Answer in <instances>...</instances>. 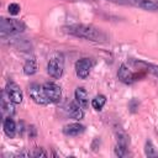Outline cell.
<instances>
[{
	"mask_svg": "<svg viewBox=\"0 0 158 158\" xmlns=\"http://www.w3.org/2000/svg\"><path fill=\"white\" fill-rule=\"evenodd\" d=\"M47 72L51 77L59 79L64 72V62L62 58H52L47 64Z\"/></svg>",
	"mask_w": 158,
	"mask_h": 158,
	"instance_id": "cell-6",
	"label": "cell"
},
{
	"mask_svg": "<svg viewBox=\"0 0 158 158\" xmlns=\"http://www.w3.org/2000/svg\"><path fill=\"white\" fill-rule=\"evenodd\" d=\"M42 86H43V91H44L47 99L49 100V102H58L60 100L62 90H60L59 85H57L54 83H51V81H47Z\"/></svg>",
	"mask_w": 158,
	"mask_h": 158,
	"instance_id": "cell-5",
	"label": "cell"
},
{
	"mask_svg": "<svg viewBox=\"0 0 158 158\" xmlns=\"http://www.w3.org/2000/svg\"><path fill=\"white\" fill-rule=\"evenodd\" d=\"M20 10H21V7H20V5L19 4H16V2H12V4H10L9 6H7V11H9V14L10 15H17V14H20Z\"/></svg>",
	"mask_w": 158,
	"mask_h": 158,
	"instance_id": "cell-20",
	"label": "cell"
},
{
	"mask_svg": "<svg viewBox=\"0 0 158 158\" xmlns=\"http://www.w3.org/2000/svg\"><path fill=\"white\" fill-rule=\"evenodd\" d=\"M32 156H33V157H36V158H38V157H47V153H46L42 148H36V149L33 151Z\"/></svg>",
	"mask_w": 158,
	"mask_h": 158,
	"instance_id": "cell-22",
	"label": "cell"
},
{
	"mask_svg": "<svg viewBox=\"0 0 158 158\" xmlns=\"http://www.w3.org/2000/svg\"><path fill=\"white\" fill-rule=\"evenodd\" d=\"M93 62L89 58H81L75 62V73L80 79H86L90 74Z\"/></svg>",
	"mask_w": 158,
	"mask_h": 158,
	"instance_id": "cell-7",
	"label": "cell"
},
{
	"mask_svg": "<svg viewBox=\"0 0 158 158\" xmlns=\"http://www.w3.org/2000/svg\"><path fill=\"white\" fill-rule=\"evenodd\" d=\"M117 143H121V144H125V146L128 147L130 139H128V137H127L126 135H123V133H118V135H117Z\"/></svg>",
	"mask_w": 158,
	"mask_h": 158,
	"instance_id": "cell-21",
	"label": "cell"
},
{
	"mask_svg": "<svg viewBox=\"0 0 158 158\" xmlns=\"http://www.w3.org/2000/svg\"><path fill=\"white\" fill-rule=\"evenodd\" d=\"M105 104H106V96L102 95V94L96 95V96L91 100V106H93L95 110H101Z\"/></svg>",
	"mask_w": 158,
	"mask_h": 158,
	"instance_id": "cell-17",
	"label": "cell"
},
{
	"mask_svg": "<svg viewBox=\"0 0 158 158\" xmlns=\"http://www.w3.org/2000/svg\"><path fill=\"white\" fill-rule=\"evenodd\" d=\"M85 131V126L79 122H73L63 127V133L67 136H79Z\"/></svg>",
	"mask_w": 158,
	"mask_h": 158,
	"instance_id": "cell-9",
	"label": "cell"
},
{
	"mask_svg": "<svg viewBox=\"0 0 158 158\" xmlns=\"http://www.w3.org/2000/svg\"><path fill=\"white\" fill-rule=\"evenodd\" d=\"M67 111L68 114L75 118V120H81L84 117V111H83V107L77 102V101H72L69 102L68 107H67Z\"/></svg>",
	"mask_w": 158,
	"mask_h": 158,
	"instance_id": "cell-11",
	"label": "cell"
},
{
	"mask_svg": "<svg viewBox=\"0 0 158 158\" xmlns=\"http://www.w3.org/2000/svg\"><path fill=\"white\" fill-rule=\"evenodd\" d=\"M36 72H37V63H36V60L33 58L27 59L25 65H23V73L26 75H33Z\"/></svg>",
	"mask_w": 158,
	"mask_h": 158,
	"instance_id": "cell-14",
	"label": "cell"
},
{
	"mask_svg": "<svg viewBox=\"0 0 158 158\" xmlns=\"http://www.w3.org/2000/svg\"><path fill=\"white\" fill-rule=\"evenodd\" d=\"M64 30L69 35H73L75 37H80L88 41H93V42H106L107 41V36L100 28L93 25L75 23V25H69L64 27Z\"/></svg>",
	"mask_w": 158,
	"mask_h": 158,
	"instance_id": "cell-1",
	"label": "cell"
},
{
	"mask_svg": "<svg viewBox=\"0 0 158 158\" xmlns=\"http://www.w3.org/2000/svg\"><path fill=\"white\" fill-rule=\"evenodd\" d=\"M74 95H75V101H77L83 109H85V107L88 106V104H89V95H88V91H86L83 86H79V88L75 89Z\"/></svg>",
	"mask_w": 158,
	"mask_h": 158,
	"instance_id": "cell-10",
	"label": "cell"
},
{
	"mask_svg": "<svg viewBox=\"0 0 158 158\" xmlns=\"http://www.w3.org/2000/svg\"><path fill=\"white\" fill-rule=\"evenodd\" d=\"M110 1H114V2H120V4H128V2H130L128 0H110Z\"/></svg>",
	"mask_w": 158,
	"mask_h": 158,
	"instance_id": "cell-23",
	"label": "cell"
},
{
	"mask_svg": "<svg viewBox=\"0 0 158 158\" xmlns=\"http://www.w3.org/2000/svg\"><path fill=\"white\" fill-rule=\"evenodd\" d=\"M2 127H4V132L9 138H14L16 135V123L15 121L11 118V116H7L6 118H4L2 122Z\"/></svg>",
	"mask_w": 158,
	"mask_h": 158,
	"instance_id": "cell-12",
	"label": "cell"
},
{
	"mask_svg": "<svg viewBox=\"0 0 158 158\" xmlns=\"http://www.w3.org/2000/svg\"><path fill=\"white\" fill-rule=\"evenodd\" d=\"M127 146L125 144H121V143H117L115 146V154L117 157H126L127 156Z\"/></svg>",
	"mask_w": 158,
	"mask_h": 158,
	"instance_id": "cell-19",
	"label": "cell"
},
{
	"mask_svg": "<svg viewBox=\"0 0 158 158\" xmlns=\"http://www.w3.org/2000/svg\"><path fill=\"white\" fill-rule=\"evenodd\" d=\"M0 28H1V33L2 35H16V33H21L26 30V25L17 20V19H6L2 17L1 22H0Z\"/></svg>",
	"mask_w": 158,
	"mask_h": 158,
	"instance_id": "cell-2",
	"label": "cell"
},
{
	"mask_svg": "<svg viewBox=\"0 0 158 158\" xmlns=\"http://www.w3.org/2000/svg\"><path fill=\"white\" fill-rule=\"evenodd\" d=\"M144 153H146L147 157H152V158H153V157H158V152L156 151L153 143H152L149 139L146 142V146H144Z\"/></svg>",
	"mask_w": 158,
	"mask_h": 158,
	"instance_id": "cell-18",
	"label": "cell"
},
{
	"mask_svg": "<svg viewBox=\"0 0 158 158\" xmlns=\"http://www.w3.org/2000/svg\"><path fill=\"white\" fill-rule=\"evenodd\" d=\"M5 94H6L7 99L10 101H12L14 104H21L22 102L23 94H22V90L20 89V86L16 83L9 81L6 84V88H5Z\"/></svg>",
	"mask_w": 158,
	"mask_h": 158,
	"instance_id": "cell-3",
	"label": "cell"
},
{
	"mask_svg": "<svg viewBox=\"0 0 158 158\" xmlns=\"http://www.w3.org/2000/svg\"><path fill=\"white\" fill-rule=\"evenodd\" d=\"M132 1L144 10H157L158 9V4L152 0H132Z\"/></svg>",
	"mask_w": 158,
	"mask_h": 158,
	"instance_id": "cell-15",
	"label": "cell"
},
{
	"mask_svg": "<svg viewBox=\"0 0 158 158\" xmlns=\"http://www.w3.org/2000/svg\"><path fill=\"white\" fill-rule=\"evenodd\" d=\"M28 94L31 96V99L38 104V105H47L49 102V100L47 99L44 91H43V86H41L40 84H31L28 88Z\"/></svg>",
	"mask_w": 158,
	"mask_h": 158,
	"instance_id": "cell-4",
	"label": "cell"
},
{
	"mask_svg": "<svg viewBox=\"0 0 158 158\" xmlns=\"http://www.w3.org/2000/svg\"><path fill=\"white\" fill-rule=\"evenodd\" d=\"M12 101H10L9 99L6 100L5 99V94H4V99H2V102H1V109H2V114H7L9 116L14 115L15 114V107L12 106Z\"/></svg>",
	"mask_w": 158,
	"mask_h": 158,
	"instance_id": "cell-16",
	"label": "cell"
},
{
	"mask_svg": "<svg viewBox=\"0 0 158 158\" xmlns=\"http://www.w3.org/2000/svg\"><path fill=\"white\" fill-rule=\"evenodd\" d=\"M133 64L142 67L143 69H146L147 72H149L151 74H153L154 77L158 78V65H154V64H151L147 62H142V60H133Z\"/></svg>",
	"mask_w": 158,
	"mask_h": 158,
	"instance_id": "cell-13",
	"label": "cell"
},
{
	"mask_svg": "<svg viewBox=\"0 0 158 158\" xmlns=\"http://www.w3.org/2000/svg\"><path fill=\"white\" fill-rule=\"evenodd\" d=\"M117 77L120 79V81H122L125 84H132L136 80V75L130 70V68L126 64L120 65V69L117 72Z\"/></svg>",
	"mask_w": 158,
	"mask_h": 158,
	"instance_id": "cell-8",
	"label": "cell"
}]
</instances>
